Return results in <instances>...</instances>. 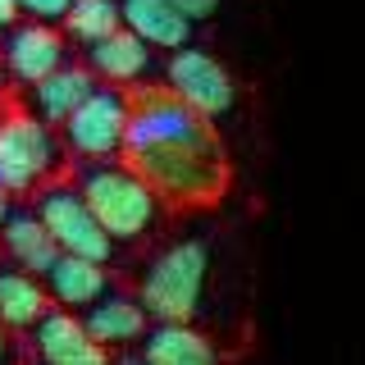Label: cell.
Listing matches in <instances>:
<instances>
[{
  "instance_id": "obj_8",
  "label": "cell",
  "mask_w": 365,
  "mask_h": 365,
  "mask_svg": "<svg viewBox=\"0 0 365 365\" xmlns=\"http://www.w3.org/2000/svg\"><path fill=\"white\" fill-rule=\"evenodd\" d=\"M23 351L46 365H110L114 356L87 334L83 315L68 306H51L37 324L23 334Z\"/></svg>"
},
{
  "instance_id": "obj_20",
  "label": "cell",
  "mask_w": 365,
  "mask_h": 365,
  "mask_svg": "<svg viewBox=\"0 0 365 365\" xmlns=\"http://www.w3.org/2000/svg\"><path fill=\"white\" fill-rule=\"evenodd\" d=\"M174 5L182 9V14H187L192 23H210L215 14H220V5L224 0H174Z\"/></svg>"
},
{
  "instance_id": "obj_1",
  "label": "cell",
  "mask_w": 365,
  "mask_h": 365,
  "mask_svg": "<svg viewBox=\"0 0 365 365\" xmlns=\"http://www.w3.org/2000/svg\"><path fill=\"white\" fill-rule=\"evenodd\" d=\"M123 160L151 182L169 215L215 210L233 192V155L220 137V123L192 110L165 83L128 91Z\"/></svg>"
},
{
  "instance_id": "obj_18",
  "label": "cell",
  "mask_w": 365,
  "mask_h": 365,
  "mask_svg": "<svg viewBox=\"0 0 365 365\" xmlns=\"http://www.w3.org/2000/svg\"><path fill=\"white\" fill-rule=\"evenodd\" d=\"M64 37L83 51V46L110 37L114 28H123V14H119V0H73V9L64 14Z\"/></svg>"
},
{
  "instance_id": "obj_21",
  "label": "cell",
  "mask_w": 365,
  "mask_h": 365,
  "mask_svg": "<svg viewBox=\"0 0 365 365\" xmlns=\"http://www.w3.org/2000/svg\"><path fill=\"white\" fill-rule=\"evenodd\" d=\"M14 91H19V87H14V78H9V73H5V64H0V110H5V106H14V101H19Z\"/></svg>"
},
{
  "instance_id": "obj_4",
  "label": "cell",
  "mask_w": 365,
  "mask_h": 365,
  "mask_svg": "<svg viewBox=\"0 0 365 365\" xmlns=\"http://www.w3.org/2000/svg\"><path fill=\"white\" fill-rule=\"evenodd\" d=\"M73 169L60 128L37 119L23 101L0 110V187L14 201H28L41 182Z\"/></svg>"
},
{
  "instance_id": "obj_12",
  "label": "cell",
  "mask_w": 365,
  "mask_h": 365,
  "mask_svg": "<svg viewBox=\"0 0 365 365\" xmlns=\"http://www.w3.org/2000/svg\"><path fill=\"white\" fill-rule=\"evenodd\" d=\"M83 64L96 73V83H114V87L133 91V87H142L146 78L155 73L160 51L146 46L133 28H114L110 37L83 46Z\"/></svg>"
},
{
  "instance_id": "obj_22",
  "label": "cell",
  "mask_w": 365,
  "mask_h": 365,
  "mask_svg": "<svg viewBox=\"0 0 365 365\" xmlns=\"http://www.w3.org/2000/svg\"><path fill=\"white\" fill-rule=\"evenodd\" d=\"M14 23H19V5H14V0H0V37H5Z\"/></svg>"
},
{
  "instance_id": "obj_15",
  "label": "cell",
  "mask_w": 365,
  "mask_h": 365,
  "mask_svg": "<svg viewBox=\"0 0 365 365\" xmlns=\"http://www.w3.org/2000/svg\"><path fill=\"white\" fill-rule=\"evenodd\" d=\"M0 256L14 260V265L32 269V274H46L60 256V242L51 237V228L41 224V215L32 210V201H19L9 205L5 224H0Z\"/></svg>"
},
{
  "instance_id": "obj_23",
  "label": "cell",
  "mask_w": 365,
  "mask_h": 365,
  "mask_svg": "<svg viewBox=\"0 0 365 365\" xmlns=\"http://www.w3.org/2000/svg\"><path fill=\"white\" fill-rule=\"evenodd\" d=\"M9 342H14V334H9V329H5V319H0V361L9 356Z\"/></svg>"
},
{
  "instance_id": "obj_2",
  "label": "cell",
  "mask_w": 365,
  "mask_h": 365,
  "mask_svg": "<svg viewBox=\"0 0 365 365\" xmlns=\"http://www.w3.org/2000/svg\"><path fill=\"white\" fill-rule=\"evenodd\" d=\"M210 274H215L210 233H178L165 242L155 237L146 260H137V269L123 274V283L137 292V302L146 306L151 319H201Z\"/></svg>"
},
{
  "instance_id": "obj_6",
  "label": "cell",
  "mask_w": 365,
  "mask_h": 365,
  "mask_svg": "<svg viewBox=\"0 0 365 365\" xmlns=\"http://www.w3.org/2000/svg\"><path fill=\"white\" fill-rule=\"evenodd\" d=\"M64 151L73 165L83 160H114L123 155V137H128V91L114 83H96L73 114L60 123Z\"/></svg>"
},
{
  "instance_id": "obj_11",
  "label": "cell",
  "mask_w": 365,
  "mask_h": 365,
  "mask_svg": "<svg viewBox=\"0 0 365 365\" xmlns=\"http://www.w3.org/2000/svg\"><path fill=\"white\" fill-rule=\"evenodd\" d=\"M83 324H87V334L119 361V356H128V351H137V342L146 338V329H151V315H146L142 302H137V292L119 279L101 302H91L83 311Z\"/></svg>"
},
{
  "instance_id": "obj_7",
  "label": "cell",
  "mask_w": 365,
  "mask_h": 365,
  "mask_svg": "<svg viewBox=\"0 0 365 365\" xmlns=\"http://www.w3.org/2000/svg\"><path fill=\"white\" fill-rule=\"evenodd\" d=\"M165 87L182 96L192 110H201L205 119H228V114L237 110V96H242V87H237L233 68L224 60H215L210 51H201V46H178V51L165 55Z\"/></svg>"
},
{
  "instance_id": "obj_10",
  "label": "cell",
  "mask_w": 365,
  "mask_h": 365,
  "mask_svg": "<svg viewBox=\"0 0 365 365\" xmlns=\"http://www.w3.org/2000/svg\"><path fill=\"white\" fill-rule=\"evenodd\" d=\"M73 51V41L64 37V28L55 23H37V19H19L14 28L5 32V46H0V64L14 78V87H28L46 78L51 68H60Z\"/></svg>"
},
{
  "instance_id": "obj_16",
  "label": "cell",
  "mask_w": 365,
  "mask_h": 365,
  "mask_svg": "<svg viewBox=\"0 0 365 365\" xmlns=\"http://www.w3.org/2000/svg\"><path fill=\"white\" fill-rule=\"evenodd\" d=\"M119 14H123V28H133L146 46H155L160 55L178 51V46L192 41V23L174 0H119Z\"/></svg>"
},
{
  "instance_id": "obj_5",
  "label": "cell",
  "mask_w": 365,
  "mask_h": 365,
  "mask_svg": "<svg viewBox=\"0 0 365 365\" xmlns=\"http://www.w3.org/2000/svg\"><path fill=\"white\" fill-rule=\"evenodd\" d=\"M28 201H32V210L41 215V224L51 228V237L60 242V251L106 260V265L119 260V242H114L106 233V224L96 220L91 201L83 197V187H78V178H73V169L60 174V178H51V182H41Z\"/></svg>"
},
{
  "instance_id": "obj_17",
  "label": "cell",
  "mask_w": 365,
  "mask_h": 365,
  "mask_svg": "<svg viewBox=\"0 0 365 365\" xmlns=\"http://www.w3.org/2000/svg\"><path fill=\"white\" fill-rule=\"evenodd\" d=\"M51 292H46V279L23 265H0V319H5V329L14 338H23L37 319L51 311Z\"/></svg>"
},
{
  "instance_id": "obj_24",
  "label": "cell",
  "mask_w": 365,
  "mask_h": 365,
  "mask_svg": "<svg viewBox=\"0 0 365 365\" xmlns=\"http://www.w3.org/2000/svg\"><path fill=\"white\" fill-rule=\"evenodd\" d=\"M9 205H14V197H9L5 187H0V224H5V215H9Z\"/></svg>"
},
{
  "instance_id": "obj_9",
  "label": "cell",
  "mask_w": 365,
  "mask_h": 365,
  "mask_svg": "<svg viewBox=\"0 0 365 365\" xmlns=\"http://www.w3.org/2000/svg\"><path fill=\"white\" fill-rule=\"evenodd\" d=\"M228 356L233 351H224L220 334L201 319H151L146 338L133 351V361L146 365H220Z\"/></svg>"
},
{
  "instance_id": "obj_13",
  "label": "cell",
  "mask_w": 365,
  "mask_h": 365,
  "mask_svg": "<svg viewBox=\"0 0 365 365\" xmlns=\"http://www.w3.org/2000/svg\"><path fill=\"white\" fill-rule=\"evenodd\" d=\"M46 279V292H51L55 306H68V311L83 315L91 302H101L114 283L123 279L119 269H110L106 260H91V256H73V251H60L55 265L41 274Z\"/></svg>"
},
{
  "instance_id": "obj_3",
  "label": "cell",
  "mask_w": 365,
  "mask_h": 365,
  "mask_svg": "<svg viewBox=\"0 0 365 365\" xmlns=\"http://www.w3.org/2000/svg\"><path fill=\"white\" fill-rule=\"evenodd\" d=\"M73 178L83 187V197L91 201L96 220L106 224V233L119 242V251L123 247H151L165 233V220H169L165 201L155 197L151 182L137 174L123 155L83 160V165H73Z\"/></svg>"
},
{
  "instance_id": "obj_19",
  "label": "cell",
  "mask_w": 365,
  "mask_h": 365,
  "mask_svg": "<svg viewBox=\"0 0 365 365\" xmlns=\"http://www.w3.org/2000/svg\"><path fill=\"white\" fill-rule=\"evenodd\" d=\"M19 5V19H37V23H55L60 28L64 14L73 9V0H14Z\"/></svg>"
},
{
  "instance_id": "obj_14",
  "label": "cell",
  "mask_w": 365,
  "mask_h": 365,
  "mask_svg": "<svg viewBox=\"0 0 365 365\" xmlns=\"http://www.w3.org/2000/svg\"><path fill=\"white\" fill-rule=\"evenodd\" d=\"M91 87H96V73H91L83 64V55H78V60H64L60 68H51L46 78H37V83H28L19 91H23V106L37 114V119H46L51 128H60Z\"/></svg>"
}]
</instances>
